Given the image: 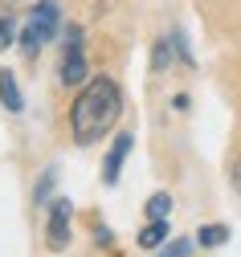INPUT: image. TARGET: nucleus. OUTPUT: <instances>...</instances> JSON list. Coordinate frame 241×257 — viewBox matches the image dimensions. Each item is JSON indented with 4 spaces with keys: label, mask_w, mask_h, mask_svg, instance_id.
<instances>
[{
    "label": "nucleus",
    "mask_w": 241,
    "mask_h": 257,
    "mask_svg": "<svg viewBox=\"0 0 241 257\" xmlns=\"http://www.w3.org/2000/svg\"><path fill=\"white\" fill-rule=\"evenodd\" d=\"M0 102H5V110H13V114L25 110V94H21L17 78H13V70H0Z\"/></svg>",
    "instance_id": "nucleus-6"
},
{
    "label": "nucleus",
    "mask_w": 241,
    "mask_h": 257,
    "mask_svg": "<svg viewBox=\"0 0 241 257\" xmlns=\"http://www.w3.org/2000/svg\"><path fill=\"white\" fill-rule=\"evenodd\" d=\"M13 37H17V21L13 17H0V49H9Z\"/></svg>",
    "instance_id": "nucleus-12"
},
{
    "label": "nucleus",
    "mask_w": 241,
    "mask_h": 257,
    "mask_svg": "<svg viewBox=\"0 0 241 257\" xmlns=\"http://www.w3.org/2000/svg\"><path fill=\"white\" fill-rule=\"evenodd\" d=\"M176 57V41H172V33L164 37V41H155V53H151V70L159 74V70H168V61Z\"/></svg>",
    "instance_id": "nucleus-10"
},
{
    "label": "nucleus",
    "mask_w": 241,
    "mask_h": 257,
    "mask_svg": "<svg viewBox=\"0 0 241 257\" xmlns=\"http://www.w3.org/2000/svg\"><path fill=\"white\" fill-rule=\"evenodd\" d=\"M57 25H61V9H57V0H41V5L29 13V25H25V33H21L25 53H29V57H37L41 45L57 33Z\"/></svg>",
    "instance_id": "nucleus-2"
},
{
    "label": "nucleus",
    "mask_w": 241,
    "mask_h": 257,
    "mask_svg": "<svg viewBox=\"0 0 241 257\" xmlns=\"http://www.w3.org/2000/svg\"><path fill=\"white\" fill-rule=\"evenodd\" d=\"M233 192H237V196H241V159H237V164H233Z\"/></svg>",
    "instance_id": "nucleus-14"
},
{
    "label": "nucleus",
    "mask_w": 241,
    "mask_h": 257,
    "mask_svg": "<svg viewBox=\"0 0 241 257\" xmlns=\"http://www.w3.org/2000/svg\"><path fill=\"white\" fill-rule=\"evenodd\" d=\"M168 241V220H147L139 229V249H159Z\"/></svg>",
    "instance_id": "nucleus-7"
},
{
    "label": "nucleus",
    "mask_w": 241,
    "mask_h": 257,
    "mask_svg": "<svg viewBox=\"0 0 241 257\" xmlns=\"http://www.w3.org/2000/svg\"><path fill=\"white\" fill-rule=\"evenodd\" d=\"M131 135L123 131V135H115V147H111V155H107V164H102V180L107 184H119V176H123V164H127V155H131Z\"/></svg>",
    "instance_id": "nucleus-5"
},
{
    "label": "nucleus",
    "mask_w": 241,
    "mask_h": 257,
    "mask_svg": "<svg viewBox=\"0 0 241 257\" xmlns=\"http://www.w3.org/2000/svg\"><path fill=\"white\" fill-rule=\"evenodd\" d=\"M143 212H147V220H168V212H172V196H168V192H155V196H147Z\"/></svg>",
    "instance_id": "nucleus-9"
},
{
    "label": "nucleus",
    "mask_w": 241,
    "mask_h": 257,
    "mask_svg": "<svg viewBox=\"0 0 241 257\" xmlns=\"http://www.w3.org/2000/svg\"><path fill=\"white\" fill-rule=\"evenodd\" d=\"M61 86H78L86 78V37L82 29H65V45H61Z\"/></svg>",
    "instance_id": "nucleus-3"
},
{
    "label": "nucleus",
    "mask_w": 241,
    "mask_h": 257,
    "mask_svg": "<svg viewBox=\"0 0 241 257\" xmlns=\"http://www.w3.org/2000/svg\"><path fill=\"white\" fill-rule=\"evenodd\" d=\"M192 253V241L188 237H176V241H164V253L159 257H188Z\"/></svg>",
    "instance_id": "nucleus-11"
},
{
    "label": "nucleus",
    "mask_w": 241,
    "mask_h": 257,
    "mask_svg": "<svg viewBox=\"0 0 241 257\" xmlns=\"http://www.w3.org/2000/svg\"><path fill=\"white\" fill-rule=\"evenodd\" d=\"M225 241H229V224H204L196 233V245H204V249H221Z\"/></svg>",
    "instance_id": "nucleus-8"
},
{
    "label": "nucleus",
    "mask_w": 241,
    "mask_h": 257,
    "mask_svg": "<svg viewBox=\"0 0 241 257\" xmlns=\"http://www.w3.org/2000/svg\"><path fill=\"white\" fill-rule=\"evenodd\" d=\"M45 241L49 249H65L70 245V216H74V204L70 200H49L45 204Z\"/></svg>",
    "instance_id": "nucleus-4"
},
{
    "label": "nucleus",
    "mask_w": 241,
    "mask_h": 257,
    "mask_svg": "<svg viewBox=\"0 0 241 257\" xmlns=\"http://www.w3.org/2000/svg\"><path fill=\"white\" fill-rule=\"evenodd\" d=\"M123 114V90L115 78H90L78 98L70 106V131H74V143L90 147L98 143L102 135H111V126L119 122Z\"/></svg>",
    "instance_id": "nucleus-1"
},
{
    "label": "nucleus",
    "mask_w": 241,
    "mask_h": 257,
    "mask_svg": "<svg viewBox=\"0 0 241 257\" xmlns=\"http://www.w3.org/2000/svg\"><path fill=\"white\" fill-rule=\"evenodd\" d=\"M53 184H57V172H45V180L37 184V204H45V196L53 192Z\"/></svg>",
    "instance_id": "nucleus-13"
}]
</instances>
